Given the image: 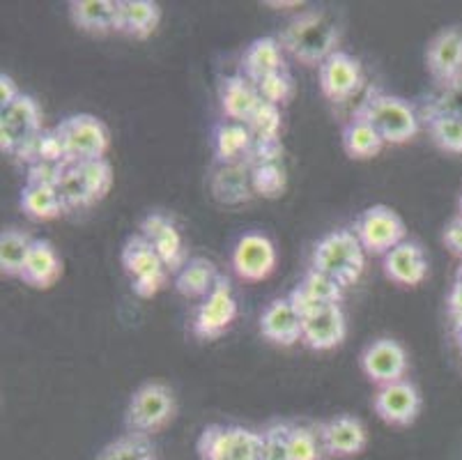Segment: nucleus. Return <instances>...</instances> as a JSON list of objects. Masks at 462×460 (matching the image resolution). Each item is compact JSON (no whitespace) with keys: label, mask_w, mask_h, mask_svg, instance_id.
Returning a JSON list of instances; mask_svg holds the SVG:
<instances>
[{"label":"nucleus","mask_w":462,"mask_h":460,"mask_svg":"<svg viewBox=\"0 0 462 460\" xmlns=\"http://www.w3.org/2000/svg\"><path fill=\"white\" fill-rule=\"evenodd\" d=\"M426 117L430 116H462V81L448 86L439 99H432L430 107L423 108Z\"/></svg>","instance_id":"43"},{"label":"nucleus","mask_w":462,"mask_h":460,"mask_svg":"<svg viewBox=\"0 0 462 460\" xmlns=\"http://www.w3.org/2000/svg\"><path fill=\"white\" fill-rule=\"evenodd\" d=\"M58 136H60L62 150H65V164H83L104 159L111 146V136L102 120L88 113L65 117L56 127Z\"/></svg>","instance_id":"4"},{"label":"nucleus","mask_w":462,"mask_h":460,"mask_svg":"<svg viewBox=\"0 0 462 460\" xmlns=\"http://www.w3.org/2000/svg\"><path fill=\"white\" fill-rule=\"evenodd\" d=\"M42 129L40 104L31 95H21L10 107L0 108V150L16 157L28 143L35 141Z\"/></svg>","instance_id":"8"},{"label":"nucleus","mask_w":462,"mask_h":460,"mask_svg":"<svg viewBox=\"0 0 462 460\" xmlns=\"http://www.w3.org/2000/svg\"><path fill=\"white\" fill-rule=\"evenodd\" d=\"M377 417L389 426H410L421 412V394L410 380H401L393 385L380 387L373 399Z\"/></svg>","instance_id":"13"},{"label":"nucleus","mask_w":462,"mask_h":460,"mask_svg":"<svg viewBox=\"0 0 462 460\" xmlns=\"http://www.w3.org/2000/svg\"><path fill=\"white\" fill-rule=\"evenodd\" d=\"M260 332L267 341L281 348H290L301 341L304 332V320L297 314L295 306L290 304L288 297L274 299L267 304V309L260 315Z\"/></svg>","instance_id":"19"},{"label":"nucleus","mask_w":462,"mask_h":460,"mask_svg":"<svg viewBox=\"0 0 462 460\" xmlns=\"http://www.w3.org/2000/svg\"><path fill=\"white\" fill-rule=\"evenodd\" d=\"M460 217H462V196H460Z\"/></svg>","instance_id":"50"},{"label":"nucleus","mask_w":462,"mask_h":460,"mask_svg":"<svg viewBox=\"0 0 462 460\" xmlns=\"http://www.w3.org/2000/svg\"><path fill=\"white\" fill-rule=\"evenodd\" d=\"M384 138L377 134L371 122L352 116L343 127V150L352 159H373L384 147Z\"/></svg>","instance_id":"27"},{"label":"nucleus","mask_w":462,"mask_h":460,"mask_svg":"<svg viewBox=\"0 0 462 460\" xmlns=\"http://www.w3.org/2000/svg\"><path fill=\"white\" fill-rule=\"evenodd\" d=\"M407 369H410V360H407L405 348L393 339L373 341L361 352V371L377 387L405 380Z\"/></svg>","instance_id":"10"},{"label":"nucleus","mask_w":462,"mask_h":460,"mask_svg":"<svg viewBox=\"0 0 462 460\" xmlns=\"http://www.w3.org/2000/svg\"><path fill=\"white\" fill-rule=\"evenodd\" d=\"M218 101H221V108L228 120L245 122V125L254 116L255 108L263 104L255 83L249 81L245 74L226 76L218 88Z\"/></svg>","instance_id":"21"},{"label":"nucleus","mask_w":462,"mask_h":460,"mask_svg":"<svg viewBox=\"0 0 462 460\" xmlns=\"http://www.w3.org/2000/svg\"><path fill=\"white\" fill-rule=\"evenodd\" d=\"M285 70L283 46L276 37H258L249 44V49L242 56V74L249 81L258 83L264 76L276 74V71Z\"/></svg>","instance_id":"24"},{"label":"nucleus","mask_w":462,"mask_h":460,"mask_svg":"<svg viewBox=\"0 0 462 460\" xmlns=\"http://www.w3.org/2000/svg\"><path fill=\"white\" fill-rule=\"evenodd\" d=\"M175 410L178 405H175L173 391L159 382H148L136 390V394L129 400L127 426L136 436H150L171 424Z\"/></svg>","instance_id":"6"},{"label":"nucleus","mask_w":462,"mask_h":460,"mask_svg":"<svg viewBox=\"0 0 462 460\" xmlns=\"http://www.w3.org/2000/svg\"><path fill=\"white\" fill-rule=\"evenodd\" d=\"M21 208L32 221H53L67 212L56 187H40V184H23L21 189Z\"/></svg>","instance_id":"28"},{"label":"nucleus","mask_w":462,"mask_h":460,"mask_svg":"<svg viewBox=\"0 0 462 460\" xmlns=\"http://www.w3.org/2000/svg\"><path fill=\"white\" fill-rule=\"evenodd\" d=\"M320 437L327 455L334 458H352L366 449L368 433L361 419L350 415H338L320 426Z\"/></svg>","instance_id":"17"},{"label":"nucleus","mask_w":462,"mask_h":460,"mask_svg":"<svg viewBox=\"0 0 462 460\" xmlns=\"http://www.w3.org/2000/svg\"><path fill=\"white\" fill-rule=\"evenodd\" d=\"M453 336H456V343L462 352V327H453Z\"/></svg>","instance_id":"49"},{"label":"nucleus","mask_w":462,"mask_h":460,"mask_svg":"<svg viewBox=\"0 0 462 460\" xmlns=\"http://www.w3.org/2000/svg\"><path fill=\"white\" fill-rule=\"evenodd\" d=\"M235 318H237V297L228 278L221 277L212 293L199 304V309L193 314L191 332L199 339L214 341L233 327Z\"/></svg>","instance_id":"9"},{"label":"nucleus","mask_w":462,"mask_h":460,"mask_svg":"<svg viewBox=\"0 0 462 460\" xmlns=\"http://www.w3.org/2000/svg\"><path fill=\"white\" fill-rule=\"evenodd\" d=\"M62 277V260L58 256L56 247L49 239H32L31 253H28L21 281L31 288L49 290L56 286L58 278Z\"/></svg>","instance_id":"22"},{"label":"nucleus","mask_w":462,"mask_h":460,"mask_svg":"<svg viewBox=\"0 0 462 460\" xmlns=\"http://www.w3.org/2000/svg\"><path fill=\"white\" fill-rule=\"evenodd\" d=\"M233 269L242 281L258 284L276 269V247L267 235L246 233L237 239L233 251Z\"/></svg>","instance_id":"12"},{"label":"nucleus","mask_w":462,"mask_h":460,"mask_svg":"<svg viewBox=\"0 0 462 460\" xmlns=\"http://www.w3.org/2000/svg\"><path fill=\"white\" fill-rule=\"evenodd\" d=\"M230 460H263V433L230 426Z\"/></svg>","instance_id":"39"},{"label":"nucleus","mask_w":462,"mask_h":460,"mask_svg":"<svg viewBox=\"0 0 462 460\" xmlns=\"http://www.w3.org/2000/svg\"><path fill=\"white\" fill-rule=\"evenodd\" d=\"M21 95H23V92L19 90V86H16L14 79L7 74H0V108L10 107L12 101L19 99Z\"/></svg>","instance_id":"48"},{"label":"nucleus","mask_w":462,"mask_h":460,"mask_svg":"<svg viewBox=\"0 0 462 460\" xmlns=\"http://www.w3.org/2000/svg\"><path fill=\"white\" fill-rule=\"evenodd\" d=\"M356 117L371 122L377 129L384 143L392 146H402L411 141L421 129V117H419L417 107L398 95L371 88L355 111Z\"/></svg>","instance_id":"2"},{"label":"nucleus","mask_w":462,"mask_h":460,"mask_svg":"<svg viewBox=\"0 0 462 460\" xmlns=\"http://www.w3.org/2000/svg\"><path fill=\"white\" fill-rule=\"evenodd\" d=\"M251 136L255 143H281V129H283V116H281V108L274 104H267L263 101L258 108H255L254 116L246 122Z\"/></svg>","instance_id":"33"},{"label":"nucleus","mask_w":462,"mask_h":460,"mask_svg":"<svg viewBox=\"0 0 462 460\" xmlns=\"http://www.w3.org/2000/svg\"><path fill=\"white\" fill-rule=\"evenodd\" d=\"M288 299H290V304L295 306L297 314L301 315V320L309 318V315H313L315 311H320L322 306H327V304H320V302H318V299L310 297V295L306 293V290L301 288V286H295V288L290 290Z\"/></svg>","instance_id":"45"},{"label":"nucleus","mask_w":462,"mask_h":460,"mask_svg":"<svg viewBox=\"0 0 462 460\" xmlns=\"http://www.w3.org/2000/svg\"><path fill=\"white\" fill-rule=\"evenodd\" d=\"M123 268L132 277L134 293L143 299H150L159 295V290L166 286L168 269L152 249V244L143 238L141 233L132 235L123 247Z\"/></svg>","instance_id":"7"},{"label":"nucleus","mask_w":462,"mask_h":460,"mask_svg":"<svg viewBox=\"0 0 462 460\" xmlns=\"http://www.w3.org/2000/svg\"><path fill=\"white\" fill-rule=\"evenodd\" d=\"M444 244L462 258V217H456L448 221L447 230H444Z\"/></svg>","instance_id":"47"},{"label":"nucleus","mask_w":462,"mask_h":460,"mask_svg":"<svg viewBox=\"0 0 462 460\" xmlns=\"http://www.w3.org/2000/svg\"><path fill=\"white\" fill-rule=\"evenodd\" d=\"M97 460H154V449L145 436H127L108 445Z\"/></svg>","instance_id":"35"},{"label":"nucleus","mask_w":462,"mask_h":460,"mask_svg":"<svg viewBox=\"0 0 462 460\" xmlns=\"http://www.w3.org/2000/svg\"><path fill=\"white\" fill-rule=\"evenodd\" d=\"M428 71L437 83L444 88L462 81V31L460 28H444L437 33L426 51Z\"/></svg>","instance_id":"14"},{"label":"nucleus","mask_w":462,"mask_h":460,"mask_svg":"<svg viewBox=\"0 0 462 460\" xmlns=\"http://www.w3.org/2000/svg\"><path fill=\"white\" fill-rule=\"evenodd\" d=\"M290 454L292 460H322L325 458V445H322L320 430L315 433L310 426H290Z\"/></svg>","instance_id":"34"},{"label":"nucleus","mask_w":462,"mask_h":460,"mask_svg":"<svg viewBox=\"0 0 462 460\" xmlns=\"http://www.w3.org/2000/svg\"><path fill=\"white\" fill-rule=\"evenodd\" d=\"M212 192L221 202H242L251 198V192H254L251 168L246 164L221 166V171L212 180Z\"/></svg>","instance_id":"29"},{"label":"nucleus","mask_w":462,"mask_h":460,"mask_svg":"<svg viewBox=\"0 0 462 460\" xmlns=\"http://www.w3.org/2000/svg\"><path fill=\"white\" fill-rule=\"evenodd\" d=\"M366 268V251L355 230H334L318 239L310 256V269L336 278L340 286L356 284Z\"/></svg>","instance_id":"3"},{"label":"nucleus","mask_w":462,"mask_h":460,"mask_svg":"<svg viewBox=\"0 0 462 460\" xmlns=\"http://www.w3.org/2000/svg\"><path fill=\"white\" fill-rule=\"evenodd\" d=\"M300 286L310 295V297L318 299L320 304H340L343 293H346V286H340L336 278L327 277V274L310 268L309 272L304 274V278L300 281Z\"/></svg>","instance_id":"37"},{"label":"nucleus","mask_w":462,"mask_h":460,"mask_svg":"<svg viewBox=\"0 0 462 460\" xmlns=\"http://www.w3.org/2000/svg\"><path fill=\"white\" fill-rule=\"evenodd\" d=\"M260 92V99L267 101V104H274V107H285L290 99H292V92H295V81L290 76L288 70L276 71V74L264 76L263 81L255 83Z\"/></svg>","instance_id":"38"},{"label":"nucleus","mask_w":462,"mask_h":460,"mask_svg":"<svg viewBox=\"0 0 462 460\" xmlns=\"http://www.w3.org/2000/svg\"><path fill=\"white\" fill-rule=\"evenodd\" d=\"M58 193H60L65 210L92 208V205H95V198H92L90 189H88L86 177H83L79 164H65V166H62Z\"/></svg>","instance_id":"31"},{"label":"nucleus","mask_w":462,"mask_h":460,"mask_svg":"<svg viewBox=\"0 0 462 460\" xmlns=\"http://www.w3.org/2000/svg\"><path fill=\"white\" fill-rule=\"evenodd\" d=\"M426 122L428 134L439 150L462 155V116H430Z\"/></svg>","instance_id":"32"},{"label":"nucleus","mask_w":462,"mask_h":460,"mask_svg":"<svg viewBox=\"0 0 462 460\" xmlns=\"http://www.w3.org/2000/svg\"><path fill=\"white\" fill-rule=\"evenodd\" d=\"M221 278L217 265L208 258H189L184 268L175 274V290L187 299L203 302Z\"/></svg>","instance_id":"25"},{"label":"nucleus","mask_w":462,"mask_h":460,"mask_svg":"<svg viewBox=\"0 0 462 460\" xmlns=\"http://www.w3.org/2000/svg\"><path fill=\"white\" fill-rule=\"evenodd\" d=\"M199 451L203 460H230V428L208 426L199 440Z\"/></svg>","instance_id":"41"},{"label":"nucleus","mask_w":462,"mask_h":460,"mask_svg":"<svg viewBox=\"0 0 462 460\" xmlns=\"http://www.w3.org/2000/svg\"><path fill=\"white\" fill-rule=\"evenodd\" d=\"M138 233L152 244V249L157 251V256L162 258V263L166 265L168 272L178 274L180 269L187 263V251H184L182 235H180L178 226L173 223V219L166 217L162 212H152L143 219L141 226H138Z\"/></svg>","instance_id":"15"},{"label":"nucleus","mask_w":462,"mask_h":460,"mask_svg":"<svg viewBox=\"0 0 462 460\" xmlns=\"http://www.w3.org/2000/svg\"><path fill=\"white\" fill-rule=\"evenodd\" d=\"M62 166L65 164H53V162H37L28 166L26 173V184H40V187H56L60 183Z\"/></svg>","instance_id":"44"},{"label":"nucleus","mask_w":462,"mask_h":460,"mask_svg":"<svg viewBox=\"0 0 462 460\" xmlns=\"http://www.w3.org/2000/svg\"><path fill=\"white\" fill-rule=\"evenodd\" d=\"M355 235L364 251L384 258L392 249L405 242L407 228L396 210L386 208V205H373L356 217Z\"/></svg>","instance_id":"5"},{"label":"nucleus","mask_w":462,"mask_h":460,"mask_svg":"<svg viewBox=\"0 0 462 460\" xmlns=\"http://www.w3.org/2000/svg\"><path fill=\"white\" fill-rule=\"evenodd\" d=\"M347 334V320L340 304H327L320 311H315L313 315L304 318V332H301V341L309 345L310 350L318 352H327V350L338 348Z\"/></svg>","instance_id":"16"},{"label":"nucleus","mask_w":462,"mask_h":460,"mask_svg":"<svg viewBox=\"0 0 462 460\" xmlns=\"http://www.w3.org/2000/svg\"><path fill=\"white\" fill-rule=\"evenodd\" d=\"M290 424H272L263 433V460H292L290 454Z\"/></svg>","instance_id":"42"},{"label":"nucleus","mask_w":462,"mask_h":460,"mask_svg":"<svg viewBox=\"0 0 462 460\" xmlns=\"http://www.w3.org/2000/svg\"><path fill=\"white\" fill-rule=\"evenodd\" d=\"M120 3L123 0H71V21L92 35L120 33Z\"/></svg>","instance_id":"20"},{"label":"nucleus","mask_w":462,"mask_h":460,"mask_svg":"<svg viewBox=\"0 0 462 460\" xmlns=\"http://www.w3.org/2000/svg\"><path fill=\"white\" fill-rule=\"evenodd\" d=\"M31 247L32 238L23 230H16V228L3 230V235H0V272H3V277L21 278Z\"/></svg>","instance_id":"30"},{"label":"nucleus","mask_w":462,"mask_h":460,"mask_svg":"<svg viewBox=\"0 0 462 460\" xmlns=\"http://www.w3.org/2000/svg\"><path fill=\"white\" fill-rule=\"evenodd\" d=\"M318 79H320L322 95L334 104H343L361 90L364 70L355 56L346 51H336L334 56H329L318 67Z\"/></svg>","instance_id":"11"},{"label":"nucleus","mask_w":462,"mask_h":460,"mask_svg":"<svg viewBox=\"0 0 462 460\" xmlns=\"http://www.w3.org/2000/svg\"><path fill=\"white\" fill-rule=\"evenodd\" d=\"M255 141L245 122L224 120L214 127V155L221 166L246 164Z\"/></svg>","instance_id":"23"},{"label":"nucleus","mask_w":462,"mask_h":460,"mask_svg":"<svg viewBox=\"0 0 462 460\" xmlns=\"http://www.w3.org/2000/svg\"><path fill=\"white\" fill-rule=\"evenodd\" d=\"M254 193L263 198H279L285 192V168L279 164H260L251 168Z\"/></svg>","instance_id":"36"},{"label":"nucleus","mask_w":462,"mask_h":460,"mask_svg":"<svg viewBox=\"0 0 462 460\" xmlns=\"http://www.w3.org/2000/svg\"><path fill=\"white\" fill-rule=\"evenodd\" d=\"M281 46L306 67H320L338 51L340 28L325 10L300 12L281 33Z\"/></svg>","instance_id":"1"},{"label":"nucleus","mask_w":462,"mask_h":460,"mask_svg":"<svg viewBox=\"0 0 462 460\" xmlns=\"http://www.w3.org/2000/svg\"><path fill=\"white\" fill-rule=\"evenodd\" d=\"M448 315L453 320V327H462V265L456 274V281L448 293Z\"/></svg>","instance_id":"46"},{"label":"nucleus","mask_w":462,"mask_h":460,"mask_svg":"<svg viewBox=\"0 0 462 460\" xmlns=\"http://www.w3.org/2000/svg\"><path fill=\"white\" fill-rule=\"evenodd\" d=\"M83 177H86L88 189H90L95 202H99L102 198H106V193L113 187V168L106 159H95V162H83L79 164Z\"/></svg>","instance_id":"40"},{"label":"nucleus","mask_w":462,"mask_h":460,"mask_svg":"<svg viewBox=\"0 0 462 460\" xmlns=\"http://www.w3.org/2000/svg\"><path fill=\"white\" fill-rule=\"evenodd\" d=\"M382 269H384L386 278L396 286L414 288V286L423 284V278L428 277V258L421 244L405 239L386 253L384 260H382Z\"/></svg>","instance_id":"18"},{"label":"nucleus","mask_w":462,"mask_h":460,"mask_svg":"<svg viewBox=\"0 0 462 460\" xmlns=\"http://www.w3.org/2000/svg\"><path fill=\"white\" fill-rule=\"evenodd\" d=\"M162 7L152 0H123L120 3V33L134 40H148L159 28Z\"/></svg>","instance_id":"26"}]
</instances>
